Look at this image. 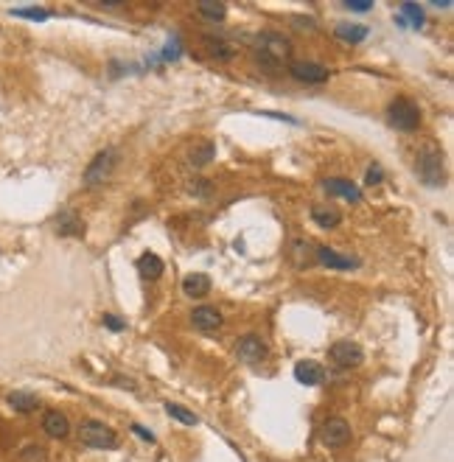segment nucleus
Segmentation results:
<instances>
[{
  "label": "nucleus",
  "mask_w": 454,
  "mask_h": 462,
  "mask_svg": "<svg viewBox=\"0 0 454 462\" xmlns=\"http://www.w3.org/2000/svg\"><path fill=\"white\" fill-rule=\"evenodd\" d=\"M253 51H256V62L264 70H280L292 62V42L278 31H261L256 36Z\"/></svg>",
  "instance_id": "f257e3e1"
},
{
  "label": "nucleus",
  "mask_w": 454,
  "mask_h": 462,
  "mask_svg": "<svg viewBox=\"0 0 454 462\" xmlns=\"http://www.w3.org/2000/svg\"><path fill=\"white\" fill-rule=\"evenodd\" d=\"M415 171H418V177L424 180V185H429V188H440V185H443V154H440L437 146L426 143V146L418 151Z\"/></svg>",
  "instance_id": "f03ea898"
},
{
  "label": "nucleus",
  "mask_w": 454,
  "mask_h": 462,
  "mask_svg": "<svg viewBox=\"0 0 454 462\" xmlns=\"http://www.w3.org/2000/svg\"><path fill=\"white\" fill-rule=\"evenodd\" d=\"M387 120L395 126V129H401V132H415L418 126H421V109H418V104L412 101V98L398 96L387 107Z\"/></svg>",
  "instance_id": "7ed1b4c3"
},
{
  "label": "nucleus",
  "mask_w": 454,
  "mask_h": 462,
  "mask_svg": "<svg viewBox=\"0 0 454 462\" xmlns=\"http://www.w3.org/2000/svg\"><path fill=\"white\" fill-rule=\"evenodd\" d=\"M79 440L81 445H87V448H96V451H104V448H115L118 445V434L99 423V420H85V423L79 426Z\"/></svg>",
  "instance_id": "20e7f679"
},
{
  "label": "nucleus",
  "mask_w": 454,
  "mask_h": 462,
  "mask_svg": "<svg viewBox=\"0 0 454 462\" xmlns=\"http://www.w3.org/2000/svg\"><path fill=\"white\" fill-rule=\"evenodd\" d=\"M115 165H118V149H104V151H99V154L90 160L87 171H85V185H87V188L104 185V182L112 177Z\"/></svg>",
  "instance_id": "39448f33"
},
{
  "label": "nucleus",
  "mask_w": 454,
  "mask_h": 462,
  "mask_svg": "<svg viewBox=\"0 0 454 462\" xmlns=\"http://www.w3.org/2000/svg\"><path fill=\"white\" fill-rule=\"evenodd\" d=\"M320 440H322L325 448H342V445L351 440V426H348V420H342V417H328L325 423H322Z\"/></svg>",
  "instance_id": "423d86ee"
},
{
  "label": "nucleus",
  "mask_w": 454,
  "mask_h": 462,
  "mask_svg": "<svg viewBox=\"0 0 454 462\" xmlns=\"http://www.w3.org/2000/svg\"><path fill=\"white\" fill-rule=\"evenodd\" d=\"M328 359H331L337 367H345V370H351V367H359L362 361H364V350L356 345V342H334L331 345V350H328Z\"/></svg>",
  "instance_id": "0eeeda50"
},
{
  "label": "nucleus",
  "mask_w": 454,
  "mask_h": 462,
  "mask_svg": "<svg viewBox=\"0 0 454 462\" xmlns=\"http://www.w3.org/2000/svg\"><path fill=\"white\" fill-rule=\"evenodd\" d=\"M289 73H292V78H298L303 84H322V81L331 78L328 67H322L317 62H289Z\"/></svg>",
  "instance_id": "6e6552de"
},
{
  "label": "nucleus",
  "mask_w": 454,
  "mask_h": 462,
  "mask_svg": "<svg viewBox=\"0 0 454 462\" xmlns=\"http://www.w3.org/2000/svg\"><path fill=\"white\" fill-rule=\"evenodd\" d=\"M236 356H238L241 361H247V364H258V361L267 359V345H264L261 336L247 333L244 339L236 345Z\"/></svg>",
  "instance_id": "1a4fd4ad"
},
{
  "label": "nucleus",
  "mask_w": 454,
  "mask_h": 462,
  "mask_svg": "<svg viewBox=\"0 0 454 462\" xmlns=\"http://www.w3.org/2000/svg\"><path fill=\"white\" fill-rule=\"evenodd\" d=\"M314 258H317L322 266L337 269V272H351V269L359 266L356 258H351V255H340V252H334L331 246H317V249H314Z\"/></svg>",
  "instance_id": "9d476101"
},
{
  "label": "nucleus",
  "mask_w": 454,
  "mask_h": 462,
  "mask_svg": "<svg viewBox=\"0 0 454 462\" xmlns=\"http://www.w3.org/2000/svg\"><path fill=\"white\" fill-rule=\"evenodd\" d=\"M191 322L196 330H205V333H211L216 328H222V314L214 308V306H199L191 311Z\"/></svg>",
  "instance_id": "9b49d317"
},
{
  "label": "nucleus",
  "mask_w": 454,
  "mask_h": 462,
  "mask_svg": "<svg viewBox=\"0 0 454 462\" xmlns=\"http://www.w3.org/2000/svg\"><path fill=\"white\" fill-rule=\"evenodd\" d=\"M295 381L303 387H317L325 381V370L317 361H298L295 364Z\"/></svg>",
  "instance_id": "f8f14e48"
},
{
  "label": "nucleus",
  "mask_w": 454,
  "mask_h": 462,
  "mask_svg": "<svg viewBox=\"0 0 454 462\" xmlns=\"http://www.w3.org/2000/svg\"><path fill=\"white\" fill-rule=\"evenodd\" d=\"M43 429H45V434L54 437V440H62V437L70 434V423H68V417H65L59 409H51V412L43 414Z\"/></svg>",
  "instance_id": "ddd939ff"
},
{
  "label": "nucleus",
  "mask_w": 454,
  "mask_h": 462,
  "mask_svg": "<svg viewBox=\"0 0 454 462\" xmlns=\"http://www.w3.org/2000/svg\"><path fill=\"white\" fill-rule=\"evenodd\" d=\"M311 222L317 227H322V230H334L342 222V213L334 204H314L311 207Z\"/></svg>",
  "instance_id": "4468645a"
},
{
  "label": "nucleus",
  "mask_w": 454,
  "mask_h": 462,
  "mask_svg": "<svg viewBox=\"0 0 454 462\" xmlns=\"http://www.w3.org/2000/svg\"><path fill=\"white\" fill-rule=\"evenodd\" d=\"M322 188L331 193V196H345L348 202H359L362 199V191L351 182V180H342V177H334V180H325Z\"/></svg>",
  "instance_id": "2eb2a0df"
},
{
  "label": "nucleus",
  "mask_w": 454,
  "mask_h": 462,
  "mask_svg": "<svg viewBox=\"0 0 454 462\" xmlns=\"http://www.w3.org/2000/svg\"><path fill=\"white\" fill-rule=\"evenodd\" d=\"M56 233L59 235H81L85 233V222H81V216L73 213V210H62L56 216Z\"/></svg>",
  "instance_id": "dca6fc26"
},
{
  "label": "nucleus",
  "mask_w": 454,
  "mask_h": 462,
  "mask_svg": "<svg viewBox=\"0 0 454 462\" xmlns=\"http://www.w3.org/2000/svg\"><path fill=\"white\" fill-rule=\"evenodd\" d=\"M183 291L188 294V297H205V294L211 291V277L202 275V272L185 275V277H183Z\"/></svg>",
  "instance_id": "f3484780"
},
{
  "label": "nucleus",
  "mask_w": 454,
  "mask_h": 462,
  "mask_svg": "<svg viewBox=\"0 0 454 462\" xmlns=\"http://www.w3.org/2000/svg\"><path fill=\"white\" fill-rule=\"evenodd\" d=\"M214 157H216V143H214V140H199V143L188 151V162H191L194 168H205Z\"/></svg>",
  "instance_id": "a211bd4d"
},
{
  "label": "nucleus",
  "mask_w": 454,
  "mask_h": 462,
  "mask_svg": "<svg viewBox=\"0 0 454 462\" xmlns=\"http://www.w3.org/2000/svg\"><path fill=\"white\" fill-rule=\"evenodd\" d=\"M163 258L160 255H154V252H143V255L138 258V272H141V277L143 280H157L160 275H163Z\"/></svg>",
  "instance_id": "6ab92c4d"
},
{
  "label": "nucleus",
  "mask_w": 454,
  "mask_h": 462,
  "mask_svg": "<svg viewBox=\"0 0 454 462\" xmlns=\"http://www.w3.org/2000/svg\"><path fill=\"white\" fill-rule=\"evenodd\" d=\"M334 34L342 39V42H351V45H356V42L367 39V28L364 25H356V23H340L334 28Z\"/></svg>",
  "instance_id": "aec40b11"
},
{
  "label": "nucleus",
  "mask_w": 454,
  "mask_h": 462,
  "mask_svg": "<svg viewBox=\"0 0 454 462\" xmlns=\"http://www.w3.org/2000/svg\"><path fill=\"white\" fill-rule=\"evenodd\" d=\"M205 48H208L216 59H233L236 56V45H230L227 39H219V36H205Z\"/></svg>",
  "instance_id": "412c9836"
},
{
  "label": "nucleus",
  "mask_w": 454,
  "mask_h": 462,
  "mask_svg": "<svg viewBox=\"0 0 454 462\" xmlns=\"http://www.w3.org/2000/svg\"><path fill=\"white\" fill-rule=\"evenodd\" d=\"M6 401H9V406H12L14 412H23V414H28V412H34V409L39 406L37 395H31V392H12Z\"/></svg>",
  "instance_id": "4be33fe9"
},
{
  "label": "nucleus",
  "mask_w": 454,
  "mask_h": 462,
  "mask_svg": "<svg viewBox=\"0 0 454 462\" xmlns=\"http://www.w3.org/2000/svg\"><path fill=\"white\" fill-rule=\"evenodd\" d=\"M166 414H172L174 420H180V423H185V426H196L199 423V417L194 412H188L185 406H180V403H166Z\"/></svg>",
  "instance_id": "5701e85b"
},
{
  "label": "nucleus",
  "mask_w": 454,
  "mask_h": 462,
  "mask_svg": "<svg viewBox=\"0 0 454 462\" xmlns=\"http://www.w3.org/2000/svg\"><path fill=\"white\" fill-rule=\"evenodd\" d=\"M196 9H199L202 17H208L211 23H219V20H225V14H227V9H225L222 3H211V0H202Z\"/></svg>",
  "instance_id": "b1692460"
},
{
  "label": "nucleus",
  "mask_w": 454,
  "mask_h": 462,
  "mask_svg": "<svg viewBox=\"0 0 454 462\" xmlns=\"http://www.w3.org/2000/svg\"><path fill=\"white\" fill-rule=\"evenodd\" d=\"M401 14L409 17L406 25H412V28H421V25H424V9L415 6V3H404V6H401ZM404 17H401V20H404Z\"/></svg>",
  "instance_id": "393cba45"
},
{
  "label": "nucleus",
  "mask_w": 454,
  "mask_h": 462,
  "mask_svg": "<svg viewBox=\"0 0 454 462\" xmlns=\"http://www.w3.org/2000/svg\"><path fill=\"white\" fill-rule=\"evenodd\" d=\"M12 14L14 17H28V20H48L51 17V12L48 9H39V6H31V9H12Z\"/></svg>",
  "instance_id": "a878e982"
},
{
  "label": "nucleus",
  "mask_w": 454,
  "mask_h": 462,
  "mask_svg": "<svg viewBox=\"0 0 454 462\" xmlns=\"http://www.w3.org/2000/svg\"><path fill=\"white\" fill-rule=\"evenodd\" d=\"M104 325H107L110 330H123V328H127V322L118 319L115 314H104Z\"/></svg>",
  "instance_id": "bb28decb"
},
{
  "label": "nucleus",
  "mask_w": 454,
  "mask_h": 462,
  "mask_svg": "<svg viewBox=\"0 0 454 462\" xmlns=\"http://www.w3.org/2000/svg\"><path fill=\"white\" fill-rule=\"evenodd\" d=\"M364 182H367V185H379V182H382V168H379V165H370Z\"/></svg>",
  "instance_id": "cd10ccee"
},
{
  "label": "nucleus",
  "mask_w": 454,
  "mask_h": 462,
  "mask_svg": "<svg viewBox=\"0 0 454 462\" xmlns=\"http://www.w3.org/2000/svg\"><path fill=\"white\" fill-rule=\"evenodd\" d=\"M45 454H43V448L39 445H25V451H23V459H43Z\"/></svg>",
  "instance_id": "c85d7f7f"
},
{
  "label": "nucleus",
  "mask_w": 454,
  "mask_h": 462,
  "mask_svg": "<svg viewBox=\"0 0 454 462\" xmlns=\"http://www.w3.org/2000/svg\"><path fill=\"white\" fill-rule=\"evenodd\" d=\"M132 432H135V434H138V437H143V440H146V443H154V434H152V432H146V429H141V426H138V423H135V426H132Z\"/></svg>",
  "instance_id": "c756f323"
},
{
  "label": "nucleus",
  "mask_w": 454,
  "mask_h": 462,
  "mask_svg": "<svg viewBox=\"0 0 454 462\" xmlns=\"http://www.w3.org/2000/svg\"><path fill=\"white\" fill-rule=\"evenodd\" d=\"M345 6L351 12H370V9H373V3H348V0H345Z\"/></svg>",
  "instance_id": "7c9ffc66"
},
{
  "label": "nucleus",
  "mask_w": 454,
  "mask_h": 462,
  "mask_svg": "<svg viewBox=\"0 0 454 462\" xmlns=\"http://www.w3.org/2000/svg\"><path fill=\"white\" fill-rule=\"evenodd\" d=\"M295 25H298V28H309V31H314V20H309V17H295Z\"/></svg>",
  "instance_id": "2f4dec72"
}]
</instances>
